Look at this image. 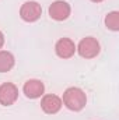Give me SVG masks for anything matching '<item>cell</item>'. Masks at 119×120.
Segmentation results:
<instances>
[{
  "mask_svg": "<svg viewBox=\"0 0 119 120\" xmlns=\"http://www.w3.org/2000/svg\"><path fill=\"white\" fill-rule=\"evenodd\" d=\"M63 103H62V98H59L55 94H48L44 95L41 99V108L45 113L48 115H55L62 109Z\"/></svg>",
  "mask_w": 119,
  "mask_h": 120,
  "instance_id": "6",
  "label": "cell"
},
{
  "mask_svg": "<svg viewBox=\"0 0 119 120\" xmlns=\"http://www.w3.org/2000/svg\"><path fill=\"white\" fill-rule=\"evenodd\" d=\"M49 15L52 20L55 21H64L70 17L71 13V7L67 1L64 0H56L49 6Z\"/></svg>",
  "mask_w": 119,
  "mask_h": 120,
  "instance_id": "4",
  "label": "cell"
},
{
  "mask_svg": "<svg viewBox=\"0 0 119 120\" xmlns=\"http://www.w3.org/2000/svg\"><path fill=\"white\" fill-rule=\"evenodd\" d=\"M91 1H94V3H101V1H104V0H91Z\"/></svg>",
  "mask_w": 119,
  "mask_h": 120,
  "instance_id": "12",
  "label": "cell"
},
{
  "mask_svg": "<svg viewBox=\"0 0 119 120\" xmlns=\"http://www.w3.org/2000/svg\"><path fill=\"white\" fill-rule=\"evenodd\" d=\"M16 64V59L11 52L7 50H0V73H7L10 71Z\"/></svg>",
  "mask_w": 119,
  "mask_h": 120,
  "instance_id": "9",
  "label": "cell"
},
{
  "mask_svg": "<svg viewBox=\"0 0 119 120\" xmlns=\"http://www.w3.org/2000/svg\"><path fill=\"white\" fill-rule=\"evenodd\" d=\"M62 103L71 112H80L87 105V95L79 87H70L64 91Z\"/></svg>",
  "mask_w": 119,
  "mask_h": 120,
  "instance_id": "1",
  "label": "cell"
},
{
  "mask_svg": "<svg viewBox=\"0 0 119 120\" xmlns=\"http://www.w3.org/2000/svg\"><path fill=\"white\" fill-rule=\"evenodd\" d=\"M3 45H4V34L0 31V49L3 48Z\"/></svg>",
  "mask_w": 119,
  "mask_h": 120,
  "instance_id": "11",
  "label": "cell"
},
{
  "mask_svg": "<svg viewBox=\"0 0 119 120\" xmlns=\"http://www.w3.org/2000/svg\"><path fill=\"white\" fill-rule=\"evenodd\" d=\"M55 52L60 59H70L76 53V45L70 38H60L55 45Z\"/></svg>",
  "mask_w": 119,
  "mask_h": 120,
  "instance_id": "7",
  "label": "cell"
},
{
  "mask_svg": "<svg viewBox=\"0 0 119 120\" xmlns=\"http://www.w3.org/2000/svg\"><path fill=\"white\" fill-rule=\"evenodd\" d=\"M105 25L111 31H119V13L118 11H111L105 17Z\"/></svg>",
  "mask_w": 119,
  "mask_h": 120,
  "instance_id": "10",
  "label": "cell"
},
{
  "mask_svg": "<svg viewBox=\"0 0 119 120\" xmlns=\"http://www.w3.org/2000/svg\"><path fill=\"white\" fill-rule=\"evenodd\" d=\"M42 15V7L38 1H25L21 8H20V17L25 21V22H35L41 18Z\"/></svg>",
  "mask_w": 119,
  "mask_h": 120,
  "instance_id": "3",
  "label": "cell"
},
{
  "mask_svg": "<svg viewBox=\"0 0 119 120\" xmlns=\"http://www.w3.org/2000/svg\"><path fill=\"white\" fill-rule=\"evenodd\" d=\"M23 91L25 94L27 98L30 99H36V98H41L45 92V85L41 80H28L24 87H23Z\"/></svg>",
  "mask_w": 119,
  "mask_h": 120,
  "instance_id": "8",
  "label": "cell"
},
{
  "mask_svg": "<svg viewBox=\"0 0 119 120\" xmlns=\"http://www.w3.org/2000/svg\"><path fill=\"white\" fill-rule=\"evenodd\" d=\"M101 48H99V42L92 38V36H86L80 41V43L76 46V52H79V55L84 59H94L98 56Z\"/></svg>",
  "mask_w": 119,
  "mask_h": 120,
  "instance_id": "2",
  "label": "cell"
},
{
  "mask_svg": "<svg viewBox=\"0 0 119 120\" xmlns=\"http://www.w3.org/2000/svg\"><path fill=\"white\" fill-rule=\"evenodd\" d=\"M18 99V88L13 82H3L0 85V105L11 106Z\"/></svg>",
  "mask_w": 119,
  "mask_h": 120,
  "instance_id": "5",
  "label": "cell"
}]
</instances>
